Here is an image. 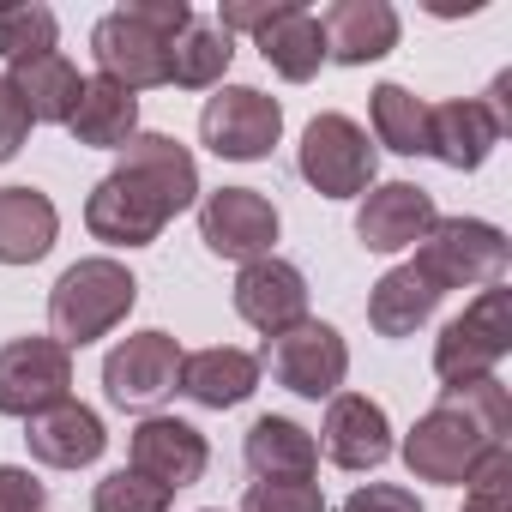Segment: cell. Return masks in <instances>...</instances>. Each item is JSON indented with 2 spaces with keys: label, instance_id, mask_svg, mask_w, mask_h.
<instances>
[{
  "label": "cell",
  "instance_id": "20",
  "mask_svg": "<svg viewBox=\"0 0 512 512\" xmlns=\"http://www.w3.org/2000/svg\"><path fill=\"white\" fill-rule=\"evenodd\" d=\"M500 139L506 133H500V121L488 115L482 97L428 103V157H440L446 169H482Z\"/></svg>",
  "mask_w": 512,
  "mask_h": 512
},
{
  "label": "cell",
  "instance_id": "32",
  "mask_svg": "<svg viewBox=\"0 0 512 512\" xmlns=\"http://www.w3.org/2000/svg\"><path fill=\"white\" fill-rule=\"evenodd\" d=\"M241 512H326V494L314 482H253Z\"/></svg>",
  "mask_w": 512,
  "mask_h": 512
},
{
  "label": "cell",
  "instance_id": "6",
  "mask_svg": "<svg viewBox=\"0 0 512 512\" xmlns=\"http://www.w3.org/2000/svg\"><path fill=\"white\" fill-rule=\"evenodd\" d=\"M302 181L320 199H362L374 187V145L350 115H314L302 127V151H296Z\"/></svg>",
  "mask_w": 512,
  "mask_h": 512
},
{
  "label": "cell",
  "instance_id": "11",
  "mask_svg": "<svg viewBox=\"0 0 512 512\" xmlns=\"http://www.w3.org/2000/svg\"><path fill=\"white\" fill-rule=\"evenodd\" d=\"M73 350L55 338H13L0 344V416L31 422L37 410L73 398Z\"/></svg>",
  "mask_w": 512,
  "mask_h": 512
},
{
  "label": "cell",
  "instance_id": "1",
  "mask_svg": "<svg viewBox=\"0 0 512 512\" xmlns=\"http://www.w3.org/2000/svg\"><path fill=\"white\" fill-rule=\"evenodd\" d=\"M199 199V163L169 133H133L121 145V163L91 187L85 229L103 247H151L169 217H181Z\"/></svg>",
  "mask_w": 512,
  "mask_h": 512
},
{
  "label": "cell",
  "instance_id": "10",
  "mask_svg": "<svg viewBox=\"0 0 512 512\" xmlns=\"http://www.w3.org/2000/svg\"><path fill=\"white\" fill-rule=\"evenodd\" d=\"M181 380V344L169 332H133L103 356V398L115 410H157Z\"/></svg>",
  "mask_w": 512,
  "mask_h": 512
},
{
  "label": "cell",
  "instance_id": "19",
  "mask_svg": "<svg viewBox=\"0 0 512 512\" xmlns=\"http://www.w3.org/2000/svg\"><path fill=\"white\" fill-rule=\"evenodd\" d=\"M260 374H266L260 356H247V350H235V344H211V350L181 356L175 392L193 398L199 410H235V404H247L253 392H260Z\"/></svg>",
  "mask_w": 512,
  "mask_h": 512
},
{
  "label": "cell",
  "instance_id": "28",
  "mask_svg": "<svg viewBox=\"0 0 512 512\" xmlns=\"http://www.w3.org/2000/svg\"><path fill=\"white\" fill-rule=\"evenodd\" d=\"M368 121H374V139L398 157H428V103L404 85H374L368 97Z\"/></svg>",
  "mask_w": 512,
  "mask_h": 512
},
{
  "label": "cell",
  "instance_id": "35",
  "mask_svg": "<svg viewBox=\"0 0 512 512\" xmlns=\"http://www.w3.org/2000/svg\"><path fill=\"white\" fill-rule=\"evenodd\" d=\"M284 13V0H223V13H217V25L235 37V31H253V37H260L272 19Z\"/></svg>",
  "mask_w": 512,
  "mask_h": 512
},
{
  "label": "cell",
  "instance_id": "18",
  "mask_svg": "<svg viewBox=\"0 0 512 512\" xmlns=\"http://www.w3.org/2000/svg\"><path fill=\"white\" fill-rule=\"evenodd\" d=\"M320 37H326V61L368 67L398 49V13L392 0H338L320 13Z\"/></svg>",
  "mask_w": 512,
  "mask_h": 512
},
{
  "label": "cell",
  "instance_id": "26",
  "mask_svg": "<svg viewBox=\"0 0 512 512\" xmlns=\"http://www.w3.org/2000/svg\"><path fill=\"white\" fill-rule=\"evenodd\" d=\"M440 302H446V296L404 260V266H392V272L368 290V326H374L380 338H410V332H422V326L434 320Z\"/></svg>",
  "mask_w": 512,
  "mask_h": 512
},
{
  "label": "cell",
  "instance_id": "21",
  "mask_svg": "<svg viewBox=\"0 0 512 512\" xmlns=\"http://www.w3.org/2000/svg\"><path fill=\"white\" fill-rule=\"evenodd\" d=\"M241 458H247V470L260 482H314L320 440L302 422H290V416H260L247 428V440H241Z\"/></svg>",
  "mask_w": 512,
  "mask_h": 512
},
{
  "label": "cell",
  "instance_id": "23",
  "mask_svg": "<svg viewBox=\"0 0 512 512\" xmlns=\"http://www.w3.org/2000/svg\"><path fill=\"white\" fill-rule=\"evenodd\" d=\"M61 235V211L37 187H0V266H37Z\"/></svg>",
  "mask_w": 512,
  "mask_h": 512
},
{
  "label": "cell",
  "instance_id": "3",
  "mask_svg": "<svg viewBox=\"0 0 512 512\" xmlns=\"http://www.w3.org/2000/svg\"><path fill=\"white\" fill-rule=\"evenodd\" d=\"M139 302V278L109 260V253H97V260H79L55 278L49 290V326H55V344L67 350H85L97 338H109Z\"/></svg>",
  "mask_w": 512,
  "mask_h": 512
},
{
  "label": "cell",
  "instance_id": "7",
  "mask_svg": "<svg viewBox=\"0 0 512 512\" xmlns=\"http://www.w3.org/2000/svg\"><path fill=\"white\" fill-rule=\"evenodd\" d=\"M199 139L229 163H260L284 139V109L253 85H217V97H205L199 109Z\"/></svg>",
  "mask_w": 512,
  "mask_h": 512
},
{
  "label": "cell",
  "instance_id": "14",
  "mask_svg": "<svg viewBox=\"0 0 512 512\" xmlns=\"http://www.w3.org/2000/svg\"><path fill=\"white\" fill-rule=\"evenodd\" d=\"M235 314H241L253 332L278 338V332H290V326L308 320V278H302L290 260H278V253H266V260H247L241 278H235Z\"/></svg>",
  "mask_w": 512,
  "mask_h": 512
},
{
  "label": "cell",
  "instance_id": "37",
  "mask_svg": "<svg viewBox=\"0 0 512 512\" xmlns=\"http://www.w3.org/2000/svg\"><path fill=\"white\" fill-rule=\"evenodd\" d=\"M205 512H217V506H205Z\"/></svg>",
  "mask_w": 512,
  "mask_h": 512
},
{
  "label": "cell",
  "instance_id": "24",
  "mask_svg": "<svg viewBox=\"0 0 512 512\" xmlns=\"http://www.w3.org/2000/svg\"><path fill=\"white\" fill-rule=\"evenodd\" d=\"M67 133L91 151H121L139 133V97L115 79H85V91L67 115Z\"/></svg>",
  "mask_w": 512,
  "mask_h": 512
},
{
  "label": "cell",
  "instance_id": "13",
  "mask_svg": "<svg viewBox=\"0 0 512 512\" xmlns=\"http://www.w3.org/2000/svg\"><path fill=\"white\" fill-rule=\"evenodd\" d=\"M434 193L416 181H374L356 205V241L368 253H404L434 229Z\"/></svg>",
  "mask_w": 512,
  "mask_h": 512
},
{
  "label": "cell",
  "instance_id": "17",
  "mask_svg": "<svg viewBox=\"0 0 512 512\" xmlns=\"http://www.w3.org/2000/svg\"><path fill=\"white\" fill-rule=\"evenodd\" d=\"M25 446H31V458L49 464V470H85V464L103 458L109 434H103V416H97L91 404L61 398V404L37 410V416L25 422Z\"/></svg>",
  "mask_w": 512,
  "mask_h": 512
},
{
  "label": "cell",
  "instance_id": "31",
  "mask_svg": "<svg viewBox=\"0 0 512 512\" xmlns=\"http://www.w3.org/2000/svg\"><path fill=\"white\" fill-rule=\"evenodd\" d=\"M464 512H512V446H494L464 476Z\"/></svg>",
  "mask_w": 512,
  "mask_h": 512
},
{
  "label": "cell",
  "instance_id": "12",
  "mask_svg": "<svg viewBox=\"0 0 512 512\" xmlns=\"http://www.w3.org/2000/svg\"><path fill=\"white\" fill-rule=\"evenodd\" d=\"M91 55H97V79H115L133 97L169 85V37H157L133 7H115L91 25Z\"/></svg>",
  "mask_w": 512,
  "mask_h": 512
},
{
  "label": "cell",
  "instance_id": "34",
  "mask_svg": "<svg viewBox=\"0 0 512 512\" xmlns=\"http://www.w3.org/2000/svg\"><path fill=\"white\" fill-rule=\"evenodd\" d=\"M344 512H422V500L410 488H398V482H362L344 500Z\"/></svg>",
  "mask_w": 512,
  "mask_h": 512
},
{
  "label": "cell",
  "instance_id": "8",
  "mask_svg": "<svg viewBox=\"0 0 512 512\" xmlns=\"http://www.w3.org/2000/svg\"><path fill=\"white\" fill-rule=\"evenodd\" d=\"M260 368H272V380L296 398H338L344 392V374H350V344L338 326L326 320H302L278 338H266V356Z\"/></svg>",
  "mask_w": 512,
  "mask_h": 512
},
{
  "label": "cell",
  "instance_id": "36",
  "mask_svg": "<svg viewBox=\"0 0 512 512\" xmlns=\"http://www.w3.org/2000/svg\"><path fill=\"white\" fill-rule=\"evenodd\" d=\"M25 139H31V115H25V103L13 97V85L0 79V163H13Z\"/></svg>",
  "mask_w": 512,
  "mask_h": 512
},
{
  "label": "cell",
  "instance_id": "29",
  "mask_svg": "<svg viewBox=\"0 0 512 512\" xmlns=\"http://www.w3.org/2000/svg\"><path fill=\"white\" fill-rule=\"evenodd\" d=\"M61 37V19L37 0H19V7H0V61H31V55H49Z\"/></svg>",
  "mask_w": 512,
  "mask_h": 512
},
{
  "label": "cell",
  "instance_id": "33",
  "mask_svg": "<svg viewBox=\"0 0 512 512\" xmlns=\"http://www.w3.org/2000/svg\"><path fill=\"white\" fill-rule=\"evenodd\" d=\"M0 512H49V488L25 464H0Z\"/></svg>",
  "mask_w": 512,
  "mask_h": 512
},
{
  "label": "cell",
  "instance_id": "30",
  "mask_svg": "<svg viewBox=\"0 0 512 512\" xmlns=\"http://www.w3.org/2000/svg\"><path fill=\"white\" fill-rule=\"evenodd\" d=\"M175 494L139 470H109L97 488H91V512H169Z\"/></svg>",
  "mask_w": 512,
  "mask_h": 512
},
{
  "label": "cell",
  "instance_id": "9",
  "mask_svg": "<svg viewBox=\"0 0 512 512\" xmlns=\"http://www.w3.org/2000/svg\"><path fill=\"white\" fill-rule=\"evenodd\" d=\"M199 241L217 260H266L278 247V205L260 187H217L199 199Z\"/></svg>",
  "mask_w": 512,
  "mask_h": 512
},
{
  "label": "cell",
  "instance_id": "4",
  "mask_svg": "<svg viewBox=\"0 0 512 512\" xmlns=\"http://www.w3.org/2000/svg\"><path fill=\"white\" fill-rule=\"evenodd\" d=\"M512 260L506 247V229L500 223H482V217H434V229L416 241V272L446 296V290H488L500 284Z\"/></svg>",
  "mask_w": 512,
  "mask_h": 512
},
{
  "label": "cell",
  "instance_id": "5",
  "mask_svg": "<svg viewBox=\"0 0 512 512\" xmlns=\"http://www.w3.org/2000/svg\"><path fill=\"white\" fill-rule=\"evenodd\" d=\"M512 350V290L506 284H488L476 290V302L440 326L434 338V374L440 386H470V380H488Z\"/></svg>",
  "mask_w": 512,
  "mask_h": 512
},
{
  "label": "cell",
  "instance_id": "25",
  "mask_svg": "<svg viewBox=\"0 0 512 512\" xmlns=\"http://www.w3.org/2000/svg\"><path fill=\"white\" fill-rule=\"evenodd\" d=\"M260 43V55H266V67L278 73V79H290V85H308L320 67H326V37H320V19L302 7V0H284V13L253 37Z\"/></svg>",
  "mask_w": 512,
  "mask_h": 512
},
{
  "label": "cell",
  "instance_id": "22",
  "mask_svg": "<svg viewBox=\"0 0 512 512\" xmlns=\"http://www.w3.org/2000/svg\"><path fill=\"white\" fill-rule=\"evenodd\" d=\"M13 85V97L25 103V115H31V127L37 121H49V127H67V115H73V103H79V91H85V79H79V67L61 55V49H49V55H31V61H13L7 73H0Z\"/></svg>",
  "mask_w": 512,
  "mask_h": 512
},
{
  "label": "cell",
  "instance_id": "15",
  "mask_svg": "<svg viewBox=\"0 0 512 512\" xmlns=\"http://www.w3.org/2000/svg\"><path fill=\"white\" fill-rule=\"evenodd\" d=\"M127 452H133V458H127V470H139V476L163 482L169 494H175V488H193V482L205 476V464H211L205 434H199L193 422H181V416H145V422L133 428Z\"/></svg>",
  "mask_w": 512,
  "mask_h": 512
},
{
  "label": "cell",
  "instance_id": "27",
  "mask_svg": "<svg viewBox=\"0 0 512 512\" xmlns=\"http://www.w3.org/2000/svg\"><path fill=\"white\" fill-rule=\"evenodd\" d=\"M229 61H235V37H229L217 19H199V13H193V25L169 43V85H181V91H211V85H223Z\"/></svg>",
  "mask_w": 512,
  "mask_h": 512
},
{
  "label": "cell",
  "instance_id": "16",
  "mask_svg": "<svg viewBox=\"0 0 512 512\" xmlns=\"http://www.w3.org/2000/svg\"><path fill=\"white\" fill-rule=\"evenodd\" d=\"M320 452L338 470H380L392 458V422L368 392H338L326 398V422H320Z\"/></svg>",
  "mask_w": 512,
  "mask_h": 512
},
{
  "label": "cell",
  "instance_id": "2",
  "mask_svg": "<svg viewBox=\"0 0 512 512\" xmlns=\"http://www.w3.org/2000/svg\"><path fill=\"white\" fill-rule=\"evenodd\" d=\"M512 434V392L488 374L470 386H446L434 410L416 416V428L404 434V464L416 482H440L458 488L494 446H506Z\"/></svg>",
  "mask_w": 512,
  "mask_h": 512
}]
</instances>
